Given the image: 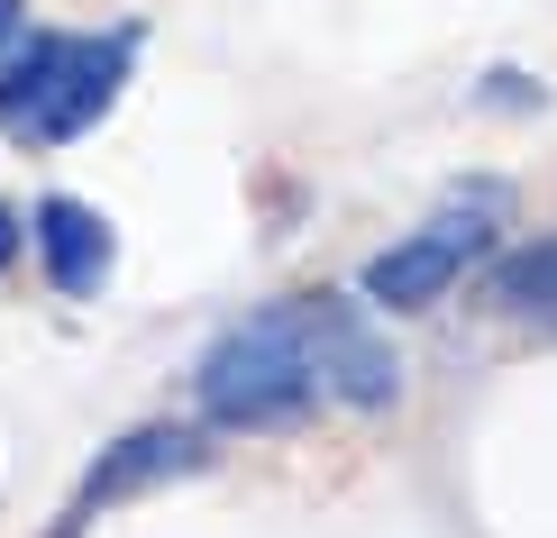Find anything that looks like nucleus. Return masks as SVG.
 Returning <instances> with one entry per match:
<instances>
[{
    "label": "nucleus",
    "mask_w": 557,
    "mask_h": 538,
    "mask_svg": "<svg viewBox=\"0 0 557 538\" xmlns=\"http://www.w3.org/2000/svg\"><path fill=\"white\" fill-rule=\"evenodd\" d=\"M311 365H320V402H347V411H384L403 392L393 347L347 301H311Z\"/></svg>",
    "instance_id": "20e7f679"
},
{
    "label": "nucleus",
    "mask_w": 557,
    "mask_h": 538,
    "mask_svg": "<svg viewBox=\"0 0 557 538\" xmlns=\"http://www.w3.org/2000/svg\"><path fill=\"white\" fill-rule=\"evenodd\" d=\"M484 292H494L503 311H557V238H540V247H512V255H494Z\"/></svg>",
    "instance_id": "0eeeda50"
},
{
    "label": "nucleus",
    "mask_w": 557,
    "mask_h": 538,
    "mask_svg": "<svg viewBox=\"0 0 557 538\" xmlns=\"http://www.w3.org/2000/svg\"><path fill=\"white\" fill-rule=\"evenodd\" d=\"M503 210H512L503 183H467V192H448V210H438L430 228H411L403 247H384L375 265H366V301H384V311H430L457 274H475V255L494 247Z\"/></svg>",
    "instance_id": "7ed1b4c3"
},
{
    "label": "nucleus",
    "mask_w": 557,
    "mask_h": 538,
    "mask_svg": "<svg viewBox=\"0 0 557 538\" xmlns=\"http://www.w3.org/2000/svg\"><path fill=\"white\" fill-rule=\"evenodd\" d=\"M301 411H320L311 301H274V311L238 320L201 356V420H220V429H293Z\"/></svg>",
    "instance_id": "f03ea898"
},
{
    "label": "nucleus",
    "mask_w": 557,
    "mask_h": 538,
    "mask_svg": "<svg viewBox=\"0 0 557 538\" xmlns=\"http://www.w3.org/2000/svg\"><path fill=\"white\" fill-rule=\"evenodd\" d=\"M18 37V0H0V46H10Z\"/></svg>",
    "instance_id": "1a4fd4ad"
},
{
    "label": "nucleus",
    "mask_w": 557,
    "mask_h": 538,
    "mask_svg": "<svg viewBox=\"0 0 557 538\" xmlns=\"http://www.w3.org/2000/svg\"><path fill=\"white\" fill-rule=\"evenodd\" d=\"M137 18L110 37H28L10 64H0V128L18 147H64L120 101L128 64H137Z\"/></svg>",
    "instance_id": "f257e3e1"
},
{
    "label": "nucleus",
    "mask_w": 557,
    "mask_h": 538,
    "mask_svg": "<svg viewBox=\"0 0 557 538\" xmlns=\"http://www.w3.org/2000/svg\"><path fill=\"white\" fill-rule=\"evenodd\" d=\"M37 255H46V274H55V292H101V274H110V220L101 210H83V201H37Z\"/></svg>",
    "instance_id": "423d86ee"
},
{
    "label": "nucleus",
    "mask_w": 557,
    "mask_h": 538,
    "mask_svg": "<svg viewBox=\"0 0 557 538\" xmlns=\"http://www.w3.org/2000/svg\"><path fill=\"white\" fill-rule=\"evenodd\" d=\"M201 465H211V438H201V429H183V420L128 429L120 448H101V456H91V475H83V511H101V502H137L147 484L201 475Z\"/></svg>",
    "instance_id": "39448f33"
},
{
    "label": "nucleus",
    "mask_w": 557,
    "mask_h": 538,
    "mask_svg": "<svg viewBox=\"0 0 557 538\" xmlns=\"http://www.w3.org/2000/svg\"><path fill=\"white\" fill-rule=\"evenodd\" d=\"M10 255H18V220H10V210H0V265H10Z\"/></svg>",
    "instance_id": "6e6552de"
}]
</instances>
